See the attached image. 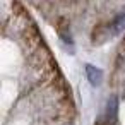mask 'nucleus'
I'll return each instance as SVG.
<instances>
[{"instance_id":"1","label":"nucleus","mask_w":125,"mask_h":125,"mask_svg":"<svg viewBox=\"0 0 125 125\" xmlns=\"http://www.w3.org/2000/svg\"><path fill=\"white\" fill-rule=\"evenodd\" d=\"M86 77L93 86H99L101 81H103V72L98 67H94L91 63H86Z\"/></svg>"},{"instance_id":"2","label":"nucleus","mask_w":125,"mask_h":125,"mask_svg":"<svg viewBox=\"0 0 125 125\" xmlns=\"http://www.w3.org/2000/svg\"><path fill=\"white\" fill-rule=\"evenodd\" d=\"M123 29H125V14H120V16H116L115 21L110 24V31H111V34H118V33L123 31Z\"/></svg>"},{"instance_id":"3","label":"nucleus","mask_w":125,"mask_h":125,"mask_svg":"<svg viewBox=\"0 0 125 125\" xmlns=\"http://www.w3.org/2000/svg\"><path fill=\"white\" fill-rule=\"evenodd\" d=\"M116 108H118V103H116V98H111L106 104V120L111 122L115 120V115H116Z\"/></svg>"}]
</instances>
